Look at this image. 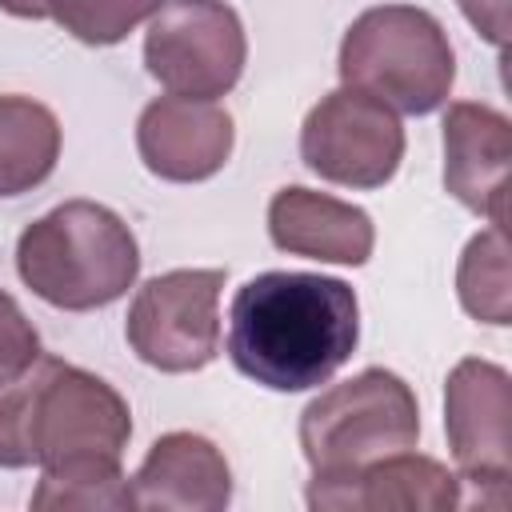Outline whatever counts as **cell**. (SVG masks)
<instances>
[{"mask_svg": "<svg viewBox=\"0 0 512 512\" xmlns=\"http://www.w3.org/2000/svg\"><path fill=\"white\" fill-rule=\"evenodd\" d=\"M360 344L352 284L320 272H260L228 308V360L268 392L328 384Z\"/></svg>", "mask_w": 512, "mask_h": 512, "instance_id": "1", "label": "cell"}, {"mask_svg": "<svg viewBox=\"0 0 512 512\" xmlns=\"http://www.w3.org/2000/svg\"><path fill=\"white\" fill-rule=\"evenodd\" d=\"M16 272L44 304L60 312H92L136 284L140 244L108 204L64 200L20 232Z\"/></svg>", "mask_w": 512, "mask_h": 512, "instance_id": "2", "label": "cell"}, {"mask_svg": "<svg viewBox=\"0 0 512 512\" xmlns=\"http://www.w3.org/2000/svg\"><path fill=\"white\" fill-rule=\"evenodd\" d=\"M344 88H356L392 112H436L456 80V52L444 24L416 4H376L360 12L336 56Z\"/></svg>", "mask_w": 512, "mask_h": 512, "instance_id": "3", "label": "cell"}, {"mask_svg": "<svg viewBox=\"0 0 512 512\" xmlns=\"http://www.w3.org/2000/svg\"><path fill=\"white\" fill-rule=\"evenodd\" d=\"M420 440V404L404 376L364 368L324 388L300 412V448L312 476L364 468L380 456L408 452Z\"/></svg>", "mask_w": 512, "mask_h": 512, "instance_id": "4", "label": "cell"}, {"mask_svg": "<svg viewBox=\"0 0 512 512\" xmlns=\"http://www.w3.org/2000/svg\"><path fill=\"white\" fill-rule=\"evenodd\" d=\"M128 440H132L128 400L104 376L40 352L32 424H28L32 464L56 468L72 460H120Z\"/></svg>", "mask_w": 512, "mask_h": 512, "instance_id": "5", "label": "cell"}, {"mask_svg": "<svg viewBox=\"0 0 512 512\" xmlns=\"http://www.w3.org/2000/svg\"><path fill=\"white\" fill-rule=\"evenodd\" d=\"M248 36L224 0H160L144 32V68L168 96L220 100L240 84Z\"/></svg>", "mask_w": 512, "mask_h": 512, "instance_id": "6", "label": "cell"}, {"mask_svg": "<svg viewBox=\"0 0 512 512\" xmlns=\"http://www.w3.org/2000/svg\"><path fill=\"white\" fill-rule=\"evenodd\" d=\"M224 268H172L140 284L128 304V348L156 372H200L220 352Z\"/></svg>", "mask_w": 512, "mask_h": 512, "instance_id": "7", "label": "cell"}, {"mask_svg": "<svg viewBox=\"0 0 512 512\" xmlns=\"http://www.w3.org/2000/svg\"><path fill=\"white\" fill-rule=\"evenodd\" d=\"M300 160L328 184L372 192L384 188L404 160V128L400 116L356 92L336 88L312 104L300 124Z\"/></svg>", "mask_w": 512, "mask_h": 512, "instance_id": "8", "label": "cell"}, {"mask_svg": "<svg viewBox=\"0 0 512 512\" xmlns=\"http://www.w3.org/2000/svg\"><path fill=\"white\" fill-rule=\"evenodd\" d=\"M444 432L460 480L476 484L480 504H508L512 476V380L500 364L468 356L444 380Z\"/></svg>", "mask_w": 512, "mask_h": 512, "instance_id": "9", "label": "cell"}, {"mask_svg": "<svg viewBox=\"0 0 512 512\" xmlns=\"http://www.w3.org/2000/svg\"><path fill=\"white\" fill-rule=\"evenodd\" d=\"M304 500L312 512H444L464 504L460 476L412 448L352 472L312 476Z\"/></svg>", "mask_w": 512, "mask_h": 512, "instance_id": "10", "label": "cell"}, {"mask_svg": "<svg viewBox=\"0 0 512 512\" xmlns=\"http://www.w3.org/2000/svg\"><path fill=\"white\" fill-rule=\"evenodd\" d=\"M236 144L228 108L216 100L156 96L136 120V152L144 168L172 184H200L216 176Z\"/></svg>", "mask_w": 512, "mask_h": 512, "instance_id": "11", "label": "cell"}, {"mask_svg": "<svg viewBox=\"0 0 512 512\" xmlns=\"http://www.w3.org/2000/svg\"><path fill=\"white\" fill-rule=\"evenodd\" d=\"M508 168L512 120L476 100H456L444 112V188L488 224L508 228Z\"/></svg>", "mask_w": 512, "mask_h": 512, "instance_id": "12", "label": "cell"}, {"mask_svg": "<svg viewBox=\"0 0 512 512\" xmlns=\"http://www.w3.org/2000/svg\"><path fill=\"white\" fill-rule=\"evenodd\" d=\"M132 508L144 512H224L232 504V468L200 432H164L136 476H128Z\"/></svg>", "mask_w": 512, "mask_h": 512, "instance_id": "13", "label": "cell"}, {"mask_svg": "<svg viewBox=\"0 0 512 512\" xmlns=\"http://www.w3.org/2000/svg\"><path fill=\"white\" fill-rule=\"evenodd\" d=\"M268 236L288 256H304L320 264H352V268H360L376 244V228L364 208L300 184H288L272 196Z\"/></svg>", "mask_w": 512, "mask_h": 512, "instance_id": "14", "label": "cell"}, {"mask_svg": "<svg viewBox=\"0 0 512 512\" xmlns=\"http://www.w3.org/2000/svg\"><path fill=\"white\" fill-rule=\"evenodd\" d=\"M60 160V120L32 96H0V200L40 188Z\"/></svg>", "mask_w": 512, "mask_h": 512, "instance_id": "15", "label": "cell"}, {"mask_svg": "<svg viewBox=\"0 0 512 512\" xmlns=\"http://www.w3.org/2000/svg\"><path fill=\"white\" fill-rule=\"evenodd\" d=\"M456 296L472 320L492 328L512 324V268L504 224H492L464 244L456 264Z\"/></svg>", "mask_w": 512, "mask_h": 512, "instance_id": "16", "label": "cell"}, {"mask_svg": "<svg viewBox=\"0 0 512 512\" xmlns=\"http://www.w3.org/2000/svg\"><path fill=\"white\" fill-rule=\"evenodd\" d=\"M32 508H132V488L120 460H72L40 468Z\"/></svg>", "mask_w": 512, "mask_h": 512, "instance_id": "17", "label": "cell"}, {"mask_svg": "<svg viewBox=\"0 0 512 512\" xmlns=\"http://www.w3.org/2000/svg\"><path fill=\"white\" fill-rule=\"evenodd\" d=\"M156 8L160 0H48V20H56L80 44L108 48L136 32Z\"/></svg>", "mask_w": 512, "mask_h": 512, "instance_id": "18", "label": "cell"}, {"mask_svg": "<svg viewBox=\"0 0 512 512\" xmlns=\"http://www.w3.org/2000/svg\"><path fill=\"white\" fill-rule=\"evenodd\" d=\"M36 360H40V332L24 316L16 296H8L0 288V388L12 384L16 376H24Z\"/></svg>", "mask_w": 512, "mask_h": 512, "instance_id": "19", "label": "cell"}, {"mask_svg": "<svg viewBox=\"0 0 512 512\" xmlns=\"http://www.w3.org/2000/svg\"><path fill=\"white\" fill-rule=\"evenodd\" d=\"M464 20L492 44V48H504L508 40V0H456Z\"/></svg>", "mask_w": 512, "mask_h": 512, "instance_id": "20", "label": "cell"}, {"mask_svg": "<svg viewBox=\"0 0 512 512\" xmlns=\"http://www.w3.org/2000/svg\"><path fill=\"white\" fill-rule=\"evenodd\" d=\"M0 12L16 20H48V0H0Z\"/></svg>", "mask_w": 512, "mask_h": 512, "instance_id": "21", "label": "cell"}]
</instances>
